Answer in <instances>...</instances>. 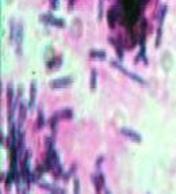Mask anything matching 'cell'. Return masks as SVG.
Returning <instances> with one entry per match:
<instances>
[{"label":"cell","mask_w":176,"mask_h":194,"mask_svg":"<svg viewBox=\"0 0 176 194\" xmlns=\"http://www.w3.org/2000/svg\"><path fill=\"white\" fill-rule=\"evenodd\" d=\"M15 41L16 45H18V52H20V47H22V41H23V25L22 23H18L15 27Z\"/></svg>","instance_id":"4"},{"label":"cell","mask_w":176,"mask_h":194,"mask_svg":"<svg viewBox=\"0 0 176 194\" xmlns=\"http://www.w3.org/2000/svg\"><path fill=\"white\" fill-rule=\"evenodd\" d=\"M122 134L123 136H126V137H129L131 141H135V142H141V136L137 133V132H134L133 129H129V128H123L122 129Z\"/></svg>","instance_id":"3"},{"label":"cell","mask_w":176,"mask_h":194,"mask_svg":"<svg viewBox=\"0 0 176 194\" xmlns=\"http://www.w3.org/2000/svg\"><path fill=\"white\" fill-rule=\"evenodd\" d=\"M96 88V69L91 71V90H95Z\"/></svg>","instance_id":"9"},{"label":"cell","mask_w":176,"mask_h":194,"mask_svg":"<svg viewBox=\"0 0 176 194\" xmlns=\"http://www.w3.org/2000/svg\"><path fill=\"white\" fill-rule=\"evenodd\" d=\"M54 18H53V15L52 14H49V12H46V14H42V15H41V20H42L43 23H52V20H53Z\"/></svg>","instance_id":"8"},{"label":"cell","mask_w":176,"mask_h":194,"mask_svg":"<svg viewBox=\"0 0 176 194\" xmlns=\"http://www.w3.org/2000/svg\"><path fill=\"white\" fill-rule=\"evenodd\" d=\"M111 65H113V67H115V68H117V69H119L122 73H125V75H126V76H129V77H130V79L135 80V81H137V83H140V84H145V80H144V79H141V77H140V76H137V75H134V73L129 72V71L126 69V68H125V67H122L121 64L118 63V61H114V60H113V61H111Z\"/></svg>","instance_id":"1"},{"label":"cell","mask_w":176,"mask_h":194,"mask_svg":"<svg viewBox=\"0 0 176 194\" xmlns=\"http://www.w3.org/2000/svg\"><path fill=\"white\" fill-rule=\"evenodd\" d=\"M90 57L91 59H95V60H104L107 56H106V52H103V50L94 49V50H91L90 52Z\"/></svg>","instance_id":"5"},{"label":"cell","mask_w":176,"mask_h":194,"mask_svg":"<svg viewBox=\"0 0 176 194\" xmlns=\"http://www.w3.org/2000/svg\"><path fill=\"white\" fill-rule=\"evenodd\" d=\"M43 124H45V117H43V111H42V110H39V125H38V126H39V128H42V126H43Z\"/></svg>","instance_id":"11"},{"label":"cell","mask_w":176,"mask_h":194,"mask_svg":"<svg viewBox=\"0 0 176 194\" xmlns=\"http://www.w3.org/2000/svg\"><path fill=\"white\" fill-rule=\"evenodd\" d=\"M73 2H74V0H69V6H72V4H73Z\"/></svg>","instance_id":"13"},{"label":"cell","mask_w":176,"mask_h":194,"mask_svg":"<svg viewBox=\"0 0 176 194\" xmlns=\"http://www.w3.org/2000/svg\"><path fill=\"white\" fill-rule=\"evenodd\" d=\"M50 25H53V26H56V27H65V22H64V19H58V18H54L52 20V23Z\"/></svg>","instance_id":"10"},{"label":"cell","mask_w":176,"mask_h":194,"mask_svg":"<svg viewBox=\"0 0 176 194\" xmlns=\"http://www.w3.org/2000/svg\"><path fill=\"white\" fill-rule=\"evenodd\" d=\"M165 14H167V6H162L160 8V14H158V27L162 26V22H164Z\"/></svg>","instance_id":"6"},{"label":"cell","mask_w":176,"mask_h":194,"mask_svg":"<svg viewBox=\"0 0 176 194\" xmlns=\"http://www.w3.org/2000/svg\"><path fill=\"white\" fill-rule=\"evenodd\" d=\"M69 83H72V77L65 76V77H60V79H54L50 81V87L52 88H64L66 86H69Z\"/></svg>","instance_id":"2"},{"label":"cell","mask_w":176,"mask_h":194,"mask_svg":"<svg viewBox=\"0 0 176 194\" xmlns=\"http://www.w3.org/2000/svg\"><path fill=\"white\" fill-rule=\"evenodd\" d=\"M74 194H79V181H74Z\"/></svg>","instance_id":"12"},{"label":"cell","mask_w":176,"mask_h":194,"mask_svg":"<svg viewBox=\"0 0 176 194\" xmlns=\"http://www.w3.org/2000/svg\"><path fill=\"white\" fill-rule=\"evenodd\" d=\"M34 99H35V81H33L31 83V91H30V109L33 107L34 105Z\"/></svg>","instance_id":"7"}]
</instances>
